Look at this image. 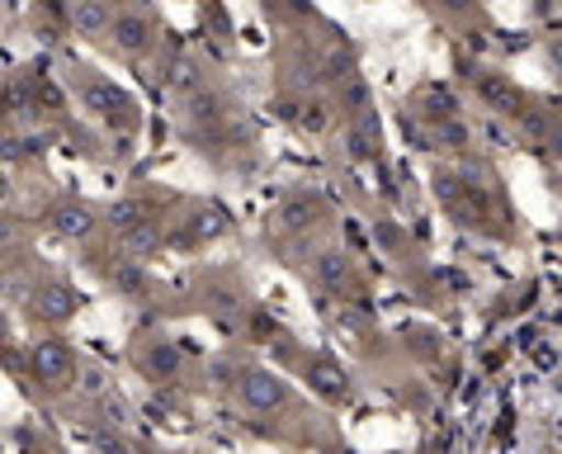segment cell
I'll return each instance as SVG.
<instances>
[{"instance_id":"obj_1","label":"cell","mask_w":562,"mask_h":454,"mask_svg":"<svg viewBox=\"0 0 562 454\" xmlns=\"http://www.w3.org/2000/svg\"><path fill=\"white\" fill-rule=\"evenodd\" d=\"M71 96L86 104V114H95L104 129H114V133H133L137 129V104L128 90H119L109 76H100L95 67H71Z\"/></svg>"},{"instance_id":"obj_2","label":"cell","mask_w":562,"mask_h":454,"mask_svg":"<svg viewBox=\"0 0 562 454\" xmlns=\"http://www.w3.org/2000/svg\"><path fill=\"white\" fill-rule=\"evenodd\" d=\"M29 379H34L43 394H67V388L81 379V359H76L71 341L38 336L34 346H29Z\"/></svg>"},{"instance_id":"obj_3","label":"cell","mask_w":562,"mask_h":454,"mask_svg":"<svg viewBox=\"0 0 562 454\" xmlns=\"http://www.w3.org/2000/svg\"><path fill=\"white\" fill-rule=\"evenodd\" d=\"M24 308L38 326H61L81 312V299H76V289L67 285V279L48 275V279H34V285L24 289Z\"/></svg>"},{"instance_id":"obj_4","label":"cell","mask_w":562,"mask_h":454,"mask_svg":"<svg viewBox=\"0 0 562 454\" xmlns=\"http://www.w3.org/2000/svg\"><path fill=\"white\" fill-rule=\"evenodd\" d=\"M109 48L123 53V57H147L156 48V20L143 5H123L109 14V29H104Z\"/></svg>"},{"instance_id":"obj_5","label":"cell","mask_w":562,"mask_h":454,"mask_svg":"<svg viewBox=\"0 0 562 454\" xmlns=\"http://www.w3.org/2000/svg\"><path fill=\"white\" fill-rule=\"evenodd\" d=\"M43 228L61 242H90L95 228H100V218L81 199H57V203H48V213H43Z\"/></svg>"},{"instance_id":"obj_6","label":"cell","mask_w":562,"mask_h":454,"mask_svg":"<svg viewBox=\"0 0 562 454\" xmlns=\"http://www.w3.org/2000/svg\"><path fill=\"white\" fill-rule=\"evenodd\" d=\"M133 365L143 369L151 384H166V379H176V374H180L184 355H180V346H176L170 336H147V341H137Z\"/></svg>"},{"instance_id":"obj_7","label":"cell","mask_w":562,"mask_h":454,"mask_svg":"<svg viewBox=\"0 0 562 454\" xmlns=\"http://www.w3.org/2000/svg\"><path fill=\"white\" fill-rule=\"evenodd\" d=\"M227 232V218H223V209H213V203H204V209L199 213H190L184 218V223L170 232V246H176V252H199V246L204 242H213V237H223Z\"/></svg>"},{"instance_id":"obj_8","label":"cell","mask_w":562,"mask_h":454,"mask_svg":"<svg viewBox=\"0 0 562 454\" xmlns=\"http://www.w3.org/2000/svg\"><path fill=\"white\" fill-rule=\"evenodd\" d=\"M237 388H241V402L251 407V412H274V407H284V398H289L284 379H274L270 369H246Z\"/></svg>"},{"instance_id":"obj_9","label":"cell","mask_w":562,"mask_h":454,"mask_svg":"<svg viewBox=\"0 0 562 454\" xmlns=\"http://www.w3.org/2000/svg\"><path fill=\"white\" fill-rule=\"evenodd\" d=\"M109 14H114L109 0H67V24L81 38H100L104 29H109Z\"/></svg>"},{"instance_id":"obj_10","label":"cell","mask_w":562,"mask_h":454,"mask_svg":"<svg viewBox=\"0 0 562 454\" xmlns=\"http://www.w3.org/2000/svg\"><path fill=\"white\" fill-rule=\"evenodd\" d=\"M317 213H322V195L299 190V195H289L284 203H279V228H284V232H303V228L317 223Z\"/></svg>"},{"instance_id":"obj_11","label":"cell","mask_w":562,"mask_h":454,"mask_svg":"<svg viewBox=\"0 0 562 454\" xmlns=\"http://www.w3.org/2000/svg\"><path fill=\"white\" fill-rule=\"evenodd\" d=\"M161 242H166V232L156 228V218H147V223H137L128 232H119V252L123 256H151Z\"/></svg>"},{"instance_id":"obj_12","label":"cell","mask_w":562,"mask_h":454,"mask_svg":"<svg viewBox=\"0 0 562 454\" xmlns=\"http://www.w3.org/2000/svg\"><path fill=\"white\" fill-rule=\"evenodd\" d=\"M307 379H312V388H317L326 402H346V394H350L346 379H340V369L331 365V359H322V355L307 365Z\"/></svg>"},{"instance_id":"obj_13","label":"cell","mask_w":562,"mask_h":454,"mask_svg":"<svg viewBox=\"0 0 562 454\" xmlns=\"http://www.w3.org/2000/svg\"><path fill=\"white\" fill-rule=\"evenodd\" d=\"M151 209H147V199H119L114 209H109V223H114V232H128L137 223H147Z\"/></svg>"},{"instance_id":"obj_14","label":"cell","mask_w":562,"mask_h":454,"mask_svg":"<svg viewBox=\"0 0 562 454\" xmlns=\"http://www.w3.org/2000/svg\"><path fill=\"white\" fill-rule=\"evenodd\" d=\"M312 275L322 279V285H331V289H340L346 285V256H336V252H326V256H317V265H312Z\"/></svg>"},{"instance_id":"obj_15","label":"cell","mask_w":562,"mask_h":454,"mask_svg":"<svg viewBox=\"0 0 562 454\" xmlns=\"http://www.w3.org/2000/svg\"><path fill=\"white\" fill-rule=\"evenodd\" d=\"M109 285H114L119 294H143L147 289V275H143V265H133V256L119 265L114 270V279H109Z\"/></svg>"},{"instance_id":"obj_16","label":"cell","mask_w":562,"mask_h":454,"mask_svg":"<svg viewBox=\"0 0 562 454\" xmlns=\"http://www.w3.org/2000/svg\"><path fill=\"white\" fill-rule=\"evenodd\" d=\"M299 123L307 133H322L326 123H331V109H326V100H307V104H299Z\"/></svg>"},{"instance_id":"obj_17","label":"cell","mask_w":562,"mask_h":454,"mask_svg":"<svg viewBox=\"0 0 562 454\" xmlns=\"http://www.w3.org/2000/svg\"><path fill=\"white\" fill-rule=\"evenodd\" d=\"M482 96H487L492 104H506V109H520V104H525L520 90H510L506 81H487V86H482Z\"/></svg>"},{"instance_id":"obj_18","label":"cell","mask_w":562,"mask_h":454,"mask_svg":"<svg viewBox=\"0 0 562 454\" xmlns=\"http://www.w3.org/2000/svg\"><path fill=\"white\" fill-rule=\"evenodd\" d=\"M20 242V228L10 223V218H0V252H5V246H14Z\"/></svg>"},{"instance_id":"obj_19","label":"cell","mask_w":562,"mask_h":454,"mask_svg":"<svg viewBox=\"0 0 562 454\" xmlns=\"http://www.w3.org/2000/svg\"><path fill=\"white\" fill-rule=\"evenodd\" d=\"M100 450H104V454H133V445H128V441H114V435H104Z\"/></svg>"},{"instance_id":"obj_20","label":"cell","mask_w":562,"mask_h":454,"mask_svg":"<svg viewBox=\"0 0 562 454\" xmlns=\"http://www.w3.org/2000/svg\"><path fill=\"white\" fill-rule=\"evenodd\" d=\"M0 351H10V312L0 308Z\"/></svg>"},{"instance_id":"obj_21","label":"cell","mask_w":562,"mask_h":454,"mask_svg":"<svg viewBox=\"0 0 562 454\" xmlns=\"http://www.w3.org/2000/svg\"><path fill=\"white\" fill-rule=\"evenodd\" d=\"M549 57H553V67H562V38H558L553 48H549Z\"/></svg>"}]
</instances>
